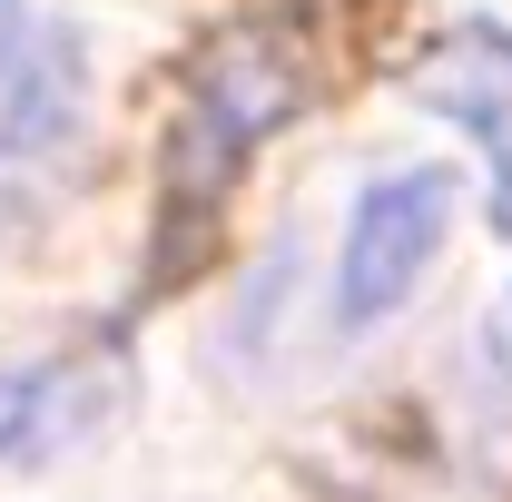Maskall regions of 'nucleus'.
<instances>
[{
  "mask_svg": "<svg viewBox=\"0 0 512 502\" xmlns=\"http://www.w3.org/2000/svg\"><path fill=\"white\" fill-rule=\"evenodd\" d=\"M296 60H286V40L276 30H217L207 50H197L188 89H178V128H168V188L197 197V207H217L227 178H237V158H247L266 128H286L296 109Z\"/></svg>",
  "mask_w": 512,
  "mask_h": 502,
  "instance_id": "1",
  "label": "nucleus"
},
{
  "mask_svg": "<svg viewBox=\"0 0 512 502\" xmlns=\"http://www.w3.org/2000/svg\"><path fill=\"white\" fill-rule=\"evenodd\" d=\"M444 217H453V178L444 168H394L355 197L345 217V256H335V306L345 325H375L414 296V276L434 266L444 247Z\"/></svg>",
  "mask_w": 512,
  "mask_h": 502,
  "instance_id": "2",
  "label": "nucleus"
},
{
  "mask_svg": "<svg viewBox=\"0 0 512 502\" xmlns=\"http://www.w3.org/2000/svg\"><path fill=\"white\" fill-rule=\"evenodd\" d=\"M404 89L434 119L473 128V148L493 168V227L512 237V30H444L424 60L404 69Z\"/></svg>",
  "mask_w": 512,
  "mask_h": 502,
  "instance_id": "3",
  "label": "nucleus"
},
{
  "mask_svg": "<svg viewBox=\"0 0 512 502\" xmlns=\"http://www.w3.org/2000/svg\"><path fill=\"white\" fill-rule=\"evenodd\" d=\"M128 404V365L119 355H50L0 375V463H60Z\"/></svg>",
  "mask_w": 512,
  "mask_h": 502,
  "instance_id": "4",
  "label": "nucleus"
},
{
  "mask_svg": "<svg viewBox=\"0 0 512 502\" xmlns=\"http://www.w3.org/2000/svg\"><path fill=\"white\" fill-rule=\"evenodd\" d=\"M79 128V40L69 30H10L0 40V188L40 168Z\"/></svg>",
  "mask_w": 512,
  "mask_h": 502,
  "instance_id": "5",
  "label": "nucleus"
},
{
  "mask_svg": "<svg viewBox=\"0 0 512 502\" xmlns=\"http://www.w3.org/2000/svg\"><path fill=\"white\" fill-rule=\"evenodd\" d=\"M10 30H20V0H0V40H10Z\"/></svg>",
  "mask_w": 512,
  "mask_h": 502,
  "instance_id": "6",
  "label": "nucleus"
}]
</instances>
